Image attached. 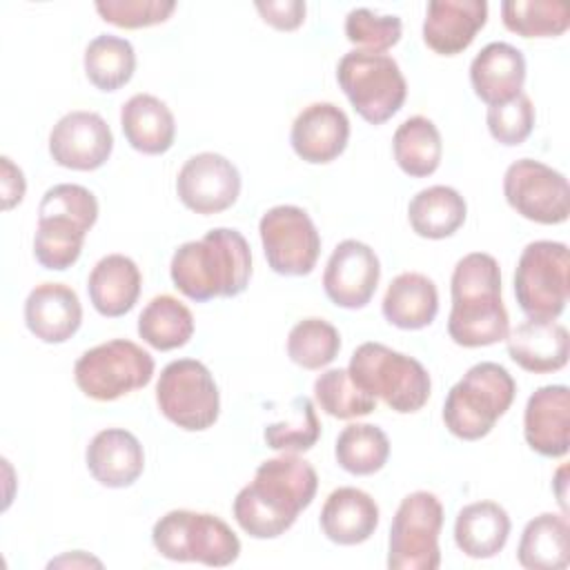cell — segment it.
<instances>
[{"instance_id": "obj_1", "label": "cell", "mask_w": 570, "mask_h": 570, "mask_svg": "<svg viewBox=\"0 0 570 570\" xmlns=\"http://www.w3.org/2000/svg\"><path fill=\"white\" fill-rule=\"evenodd\" d=\"M316 490L318 474L312 463L298 454H281L256 468L254 479L238 490L232 512L252 539H276L309 508Z\"/></svg>"}, {"instance_id": "obj_2", "label": "cell", "mask_w": 570, "mask_h": 570, "mask_svg": "<svg viewBox=\"0 0 570 570\" xmlns=\"http://www.w3.org/2000/svg\"><path fill=\"white\" fill-rule=\"evenodd\" d=\"M174 287L189 301L234 298L252 276V249L238 229L214 227L198 240L183 243L169 263Z\"/></svg>"}, {"instance_id": "obj_3", "label": "cell", "mask_w": 570, "mask_h": 570, "mask_svg": "<svg viewBox=\"0 0 570 570\" xmlns=\"http://www.w3.org/2000/svg\"><path fill=\"white\" fill-rule=\"evenodd\" d=\"M452 307L448 334L461 347H485L505 341L508 309L501 298V267L485 252H470L456 261L450 278Z\"/></svg>"}, {"instance_id": "obj_4", "label": "cell", "mask_w": 570, "mask_h": 570, "mask_svg": "<svg viewBox=\"0 0 570 570\" xmlns=\"http://www.w3.org/2000/svg\"><path fill=\"white\" fill-rule=\"evenodd\" d=\"M98 220L94 191L76 183L49 187L38 205L33 256L45 269L65 272L82 252L87 232Z\"/></svg>"}, {"instance_id": "obj_5", "label": "cell", "mask_w": 570, "mask_h": 570, "mask_svg": "<svg viewBox=\"0 0 570 570\" xmlns=\"http://www.w3.org/2000/svg\"><path fill=\"white\" fill-rule=\"evenodd\" d=\"M517 396L512 374L494 363L472 365L443 401V423L461 441H479L492 432Z\"/></svg>"}, {"instance_id": "obj_6", "label": "cell", "mask_w": 570, "mask_h": 570, "mask_svg": "<svg viewBox=\"0 0 570 570\" xmlns=\"http://www.w3.org/2000/svg\"><path fill=\"white\" fill-rule=\"evenodd\" d=\"M347 372L361 390L381 396L399 414L419 412L432 392L430 372L421 361L376 341L361 343L352 352Z\"/></svg>"}, {"instance_id": "obj_7", "label": "cell", "mask_w": 570, "mask_h": 570, "mask_svg": "<svg viewBox=\"0 0 570 570\" xmlns=\"http://www.w3.org/2000/svg\"><path fill=\"white\" fill-rule=\"evenodd\" d=\"M156 552L169 561H198L212 568L232 566L240 554V539L216 514L169 510L151 528Z\"/></svg>"}, {"instance_id": "obj_8", "label": "cell", "mask_w": 570, "mask_h": 570, "mask_svg": "<svg viewBox=\"0 0 570 570\" xmlns=\"http://www.w3.org/2000/svg\"><path fill=\"white\" fill-rule=\"evenodd\" d=\"M336 80L354 111L370 125H383L405 102L407 82L387 53L352 49L336 65Z\"/></svg>"}, {"instance_id": "obj_9", "label": "cell", "mask_w": 570, "mask_h": 570, "mask_svg": "<svg viewBox=\"0 0 570 570\" xmlns=\"http://www.w3.org/2000/svg\"><path fill=\"white\" fill-rule=\"evenodd\" d=\"M570 254L559 240H532L514 269V296L521 312L534 321H557L570 296Z\"/></svg>"}, {"instance_id": "obj_10", "label": "cell", "mask_w": 570, "mask_h": 570, "mask_svg": "<svg viewBox=\"0 0 570 570\" xmlns=\"http://www.w3.org/2000/svg\"><path fill=\"white\" fill-rule=\"evenodd\" d=\"M154 356L138 343L111 338L78 356L73 381L94 401H116L145 387L154 376Z\"/></svg>"}, {"instance_id": "obj_11", "label": "cell", "mask_w": 570, "mask_h": 570, "mask_svg": "<svg viewBox=\"0 0 570 570\" xmlns=\"http://www.w3.org/2000/svg\"><path fill=\"white\" fill-rule=\"evenodd\" d=\"M156 403L169 423L187 432L212 428L220 414L218 385L209 367L196 358H178L163 367Z\"/></svg>"}, {"instance_id": "obj_12", "label": "cell", "mask_w": 570, "mask_h": 570, "mask_svg": "<svg viewBox=\"0 0 570 570\" xmlns=\"http://www.w3.org/2000/svg\"><path fill=\"white\" fill-rule=\"evenodd\" d=\"M443 505L434 492L416 490L401 499L387 539L390 570H436Z\"/></svg>"}, {"instance_id": "obj_13", "label": "cell", "mask_w": 570, "mask_h": 570, "mask_svg": "<svg viewBox=\"0 0 570 570\" xmlns=\"http://www.w3.org/2000/svg\"><path fill=\"white\" fill-rule=\"evenodd\" d=\"M267 265L281 276H307L321 254V234L303 207L276 205L258 220Z\"/></svg>"}, {"instance_id": "obj_14", "label": "cell", "mask_w": 570, "mask_h": 570, "mask_svg": "<svg viewBox=\"0 0 570 570\" xmlns=\"http://www.w3.org/2000/svg\"><path fill=\"white\" fill-rule=\"evenodd\" d=\"M503 196L519 216L539 225H561L570 214L568 178L534 158H519L505 169Z\"/></svg>"}, {"instance_id": "obj_15", "label": "cell", "mask_w": 570, "mask_h": 570, "mask_svg": "<svg viewBox=\"0 0 570 570\" xmlns=\"http://www.w3.org/2000/svg\"><path fill=\"white\" fill-rule=\"evenodd\" d=\"M240 185L236 165L216 151H200L187 158L176 176L178 200L200 216L229 209L240 196Z\"/></svg>"}, {"instance_id": "obj_16", "label": "cell", "mask_w": 570, "mask_h": 570, "mask_svg": "<svg viewBox=\"0 0 570 570\" xmlns=\"http://www.w3.org/2000/svg\"><path fill=\"white\" fill-rule=\"evenodd\" d=\"M114 151V134L96 111L65 114L49 131V154L56 165L73 171L100 169Z\"/></svg>"}, {"instance_id": "obj_17", "label": "cell", "mask_w": 570, "mask_h": 570, "mask_svg": "<svg viewBox=\"0 0 570 570\" xmlns=\"http://www.w3.org/2000/svg\"><path fill=\"white\" fill-rule=\"evenodd\" d=\"M379 278L381 263L376 252L356 238H345L327 258L323 289L336 307L361 309L372 301Z\"/></svg>"}, {"instance_id": "obj_18", "label": "cell", "mask_w": 570, "mask_h": 570, "mask_svg": "<svg viewBox=\"0 0 570 570\" xmlns=\"http://www.w3.org/2000/svg\"><path fill=\"white\" fill-rule=\"evenodd\" d=\"M350 140V118L334 102H312L292 122L289 142L298 158L309 165L336 160Z\"/></svg>"}, {"instance_id": "obj_19", "label": "cell", "mask_w": 570, "mask_h": 570, "mask_svg": "<svg viewBox=\"0 0 570 570\" xmlns=\"http://www.w3.org/2000/svg\"><path fill=\"white\" fill-rule=\"evenodd\" d=\"M523 436L530 450L561 459L570 448V390L568 385L537 387L523 410Z\"/></svg>"}, {"instance_id": "obj_20", "label": "cell", "mask_w": 570, "mask_h": 570, "mask_svg": "<svg viewBox=\"0 0 570 570\" xmlns=\"http://www.w3.org/2000/svg\"><path fill=\"white\" fill-rule=\"evenodd\" d=\"M485 22V0H430L423 20V42L439 56H456L472 45Z\"/></svg>"}, {"instance_id": "obj_21", "label": "cell", "mask_w": 570, "mask_h": 570, "mask_svg": "<svg viewBox=\"0 0 570 570\" xmlns=\"http://www.w3.org/2000/svg\"><path fill=\"white\" fill-rule=\"evenodd\" d=\"M82 323V305L65 283H40L24 301V325L42 343L69 341Z\"/></svg>"}, {"instance_id": "obj_22", "label": "cell", "mask_w": 570, "mask_h": 570, "mask_svg": "<svg viewBox=\"0 0 570 570\" xmlns=\"http://www.w3.org/2000/svg\"><path fill=\"white\" fill-rule=\"evenodd\" d=\"M89 474L105 488H129L145 470V450L125 428H105L85 450Z\"/></svg>"}, {"instance_id": "obj_23", "label": "cell", "mask_w": 570, "mask_h": 570, "mask_svg": "<svg viewBox=\"0 0 570 570\" xmlns=\"http://www.w3.org/2000/svg\"><path fill=\"white\" fill-rule=\"evenodd\" d=\"M505 343L510 358L532 374L563 370L570 354L568 330L557 321L528 318L508 332Z\"/></svg>"}, {"instance_id": "obj_24", "label": "cell", "mask_w": 570, "mask_h": 570, "mask_svg": "<svg viewBox=\"0 0 570 570\" xmlns=\"http://www.w3.org/2000/svg\"><path fill=\"white\" fill-rule=\"evenodd\" d=\"M523 82L525 58L510 42H490L470 62V85L488 107L512 100L521 94Z\"/></svg>"}, {"instance_id": "obj_25", "label": "cell", "mask_w": 570, "mask_h": 570, "mask_svg": "<svg viewBox=\"0 0 570 570\" xmlns=\"http://www.w3.org/2000/svg\"><path fill=\"white\" fill-rule=\"evenodd\" d=\"M318 523L332 543L358 546L376 532L379 505L365 490L343 485L327 494Z\"/></svg>"}, {"instance_id": "obj_26", "label": "cell", "mask_w": 570, "mask_h": 570, "mask_svg": "<svg viewBox=\"0 0 570 570\" xmlns=\"http://www.w3.org/2000/svg\"><path fill=\"white\" fill-rule=\"evenodd\" d=\"M142 287L138 265L125 254L102 256L89 272L87 294L100 316L118 318L134 309Z\"/></svg>"}, {"instance_id": "obj_27", "label": "cell", "mask_w": 570, "mask_h": 570, "mask_svg": "<svg viewBox=\"0 0 570 570\" xmlns=\"http://www.w3.org/2000/svg\"><path fill=\"white\" fill-rule=\"evenodd\" d=\"M120 127L127 142L147 156L169 151L176 138V120L171 109L151 94H134L122 105Z\"/></svg>"}, {"instance_id": "obj_28", "label": "cell", "mask_w": 570, "mask_h": 570, "mask_svg": "<svg viewBox=\"0 0 570 570\" xmlns=\"http://www.w3.org/2000/svg\"><path fill=\"white\" fill-rule=\"evenodd\" d=\"M510 514L494 501H474L459 510L454 543L470 559L497 557L510 537Z\"/></svg>"}, {"instance_id": "obj_29", "label": "cell", "mask_w": 570, "mask_h": 570, "mask_svg": "<svg viewBox=\"0 0 570 570\" xmlns=\"http://www.w3.org/2000/svg\"><path fill=\"white\" fill-rule=\"evenodd\" d=\"M381 312L399 330H423L436 318L439 289L425 274L403 272L387 285Z\"/></svg>"}, {"instance_id": "obj_30", "label": "cell", "mask_w": 570, "mask_h": 570, "mask_svg": "<svg viewBox=\"0 0 570 570\" xmlns=\"http://www.w3.org/2000/svg\"><path fill=\"white\" fill-rule=\"evenodd\" d=\"M517 561L528 570H563L570 561L568 514L541 512L521 532Z\"/></svg>"}, {"instance_id": "obj_31", "label": "cell", "mask_w": 570, "mask_h": 570, "mask_svg": "<svg viewBox=\"0 0 570 570\" xmlns=\"http://www.w3.org/2000/svg\"><path fill=\"white\" fill-rule=\"evenodd\" d=\"M468 216L465 198L448 185H432L416 191L407 205V220L416 236L441 240L461 229Z\"/></svg>"}, {"instance_id": "obj_32", "label": "cell", "mask_w": 570, "mask_h": 570, "mask_svg": "<svg viewBox=\"0 0 570 570\" xmlns=\"http://www.w3.org/2000/svg\"><path fill=\"white\" fill-rule=\"evenodd\" d=\"M392 154L399 169L412 178L432 176L443 156V140L436 125L425 116L405 118L392 136Z\"/></svg>"}, {"instance_id": "obj_33", "label": "cell", "mask_w": 570, "mask_h": 570, "mask_svg": "<svg viewBox=\"0 0 570 570\" xmlns=\"http://www.w3.org/2000/svg\"><path fill=\"white\" fill-rule=\"evenodd\" d=\"M138 336L160 352L183 347L194 336V316L176 296H154L138 316Z\"/></svg>"}, {"instance_id": "obj_34", "label": "cell", "mask_w": 570, "mask_h": 570, "mask_svg": "<svg viewBox=\"0 0 570 570\" xmlns=\"http://www.w3.org/2000/svg\"><path fill=\"white\" fill-rule=\"evenodd\" d=\"M85 73L100 91H118L136 71V51L127 38L100 33L85 49Z\"/></svg>"}, {"instance_id": "obj_35", "label": "cell", "mask_w": 570, "mask_h": 570, "mask_svg": "<svg viewBox=\"0 0 570 570\" xmlns=\"http://www.w3.org/2000/svg\"><path fill=\"white\" fill-rule=\"evenodd\" d=\"M334 456L345 472L370 476L387 463L390 439L374 423H350L336 436Z\"/></svg>"}, {"instance_id": "obj_36", "label": "cell", "mask_w": 570, "mask_h": 570, "mask_svg": "<svg viewBox=\"0 0 570 570\" xmlns=\"http://www.w3.org/2000/svg\"><path fill=\"white\" fill-rule=\"evenodd\" d=\"M501 20L521 38H557L570 27V9L557 0H505Z\"/></svg>"}, {"instance_id": "obj_37", "label": "cell", "mask_w": 570, "mask_h": 570, "mask_svg": "<svg viewBox=\"0 0 570 570\" xmlns=\"http://www.w3.org/2000/svg\"><path fill=\"white\" fill-rule=\"evenodd\" d=\"M314 401L325 414L343 421L367 416L376 410V396L361 390L343 367H332L316 376Z\"/></svg>"}, {"instance_id": "obj_38", "label": "cell", "mask_w": 570, "mask_h": 570, "mask_svg": "<svg viewBox=\"0 0 570 570\" xmlns=\"http://www.w3.org/2000/svg\"><path fill=\"white\" fill-rule=\"evenodd\" d=\"M341 352V334L325 318H303L287 334V356L303 370H321Z\"/></svg>"}, {"instance_id": "obj_39", "label": "cell", "mask_w": 570, "mask_h": 570, "mask_svg": "<svg viewBox=\"0 0 570 570\" xmlns=\"http://www.w3.org/2000/svg\"><path fill=\"white\" fill-rule=\"evenodd\" d=\"M321 436V421L316 416V407L312 399L296 396L289 403V416L285 421H276L265 425L263 439L267 448L283 454L307 452L316 445Z\"/></svg>"}, {"instance_id": "obj_40", "label": "cell", "mask_w": 570, "mask_h": 570, "mask_svg": "<svg viewBox=\"0 0 570 570\" xmlns=\"http://www.w3.org/2000/svg\"><path fill=\"white\" fill-rule=\"evenodd\" d=\"M403 33L399 16H379L372 9L356 7L345 16V36L361 51L383 53L392 49Z\"/></svg>"}, {"instance_id": "obj_41", "label": "cell", "mask_w": 570, "mask_h": 570, "mask_svg": "<svg viewBox=\"0 0 570 570\" xmlns=\"http://www.w3.org/2000/svg\"><path fill=\"white\" fill-rule=\"evenodd\" d=\"M488 131L490 136L505 145V147H517L525 142V138L534 129V105L528 94H517L512 100L503 105H492L488 107L485 114Z\"/></svg>"}, {"instance_id": "obj_42", "label": "cell", "mask_w": 570, "mask_h": 570, "mask_svg": "<svg viewBox=\"0 0 570 570\" xmlns=\"http://www.w3.org/2000/svg\"><path fill=\"white\" fill-rule=\"evenodd\" d=\"M98 16L122 29H142L165 22L174 9V0H98L96 4Z\"/></svg>"}, {"instance_id": "obj_43", "label": "cell", "mask_w": 570, "mask_h": 570, "mask_svg": "<svg viewBox=\"0 0 570 570\" xmlns=\"http://www.w3.org/2000/svg\"><path fill=\"white\" fill-rule=\"evenodd\" d=\"M256 11L261 13L263 22L278 31H294L303 24L307 4L303 0H267L256 2Z\"/></svg>"}, {"instance_id": "obj_44", "label": "cell", "mask_w": 570, "mask_h": 570, "mask_svg": "<svg viewBox=\"0 0 570 570\" xmlns=\"http://www.w3.org/2000/svg\"><path fill=\"white\" fill-rule=\"evenodd\" d=\"M24 191H27V180H24L22 169L9 156H2L0 158V194H2L0 198H2V209L9 212L16 205H20L22 198H24Z\"/></svg>"}, {"instance_id": "obj_45", "label": "cell", "mask_w": 570, "mask_h": 570, "mask_svg": "<svg viewBox=\"0 0 570 570\" xmlns=\"http://www.w3.org/2000/svg\"><path fill=\"white\" fill-rule=\"evenodd\" d=\"M566 472H568V465L563 463V465L557 470L554 481H552V485H554V490H557V501H559L563 514H568V503H566Z\"/></svg>"}, {"instance_id": "obj_46", "label": "cell", "mask_w": 570, "mask_h": 570, "mask_svg": "<svg viewBox=\"0 0 570 570\" xmlns=\"http://www.w3.org/2000/svg\"><path fill=\"white\" fill-rule=\"evenodd\" d=\"M62 563H71V566H91V563H96V566H102L98 559H94V557H87L82 550H76L73 554H67V557H60V559H56V561H51L49 566H62Z\"/></svg>"}]
</instances>
